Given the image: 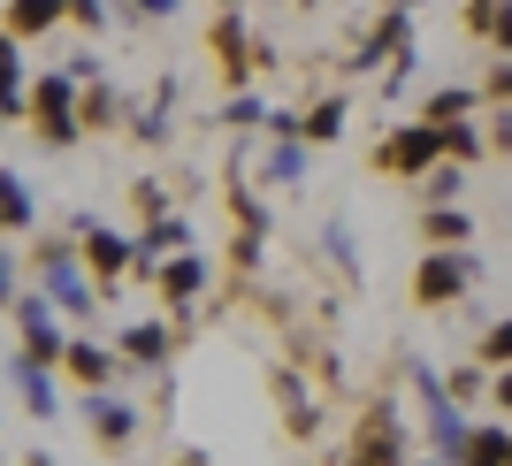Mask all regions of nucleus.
<instances>
[{
  "mask_svg": "<svg viewBox=\"0 0 512 466\" xmlns=\"http://www.w3.org/2000/svg\"><path fill=\"white\" fill-rule=\"evenodd\" d=\"M474 283H482V260H474L467 245H428V253L413 260V306H421V314L459 306Z\"/></svg>",
  "mask_w": 512,
  "mask_h": 466,
  "instance_id": "f257e3e1",
  "label": "nucleus"
},
{
  "mask_svg": "<svg viewBox=\"0 0 512 466\" xmlns=\"http://www.w3.org/2000/svg\"><path fill=\"white\" fill-rule=\"evenodd\" d=\"M31 123L46 130V146H77V138H85V77H77V69L31 77Z\"/></svg>",
  "mask_w": 512,
  "mask_h": 466,
  "instance_id": "f03ea898",
  "label": "nucleus"
},
{
  "mask_svg": "<svg viewBox=\"0 0 512 466\" xmlns=\"http://www.w3.org/2000/svg\"><path fill=\"white\" fill-rule=\"evenodd\" d=\"M344 466H413V436H406V421H398V405H390V398H375L360 413Z\"/></svg>",
  "mask_w": 512,
  "mask_h": 466,
  "instance_id": "7ed1b4c3",
  "label": "nucleus"
},
{
  "mask_svg": "<svg viewBox=\"0 0 512 466\" xmlns=\"http://www.w3.org/2000/svg\"><path fill=\"white\" fill-rule=\"evenodd\" d=\"M444 161H451V153H444V123H398L383 146H375V169L406 176V184L428 176V169H444Z\"/></svg>",
  "mask_w": 512,
  "mask_h": 466,
  "instance_id": "20e7f679",
  "label": "nucleus"
},
{
  "mask_svg": "<svg viewBox=\"0 0 512 466\" xmlns=\"http://www.w3.org/2000/svg\"><path fill=\"white\" fill-rule=\"evenodd\" d=\"M8 314H16V352H31L39 367L69 360V337H62V321H54V298H46V291H16V298H8Z\"/></svg>",
  "mask_w": 512,
  "mask_h": 466,
  "instance_id": "39448f33",
  "label": "nucleus"
},
{
  "mask_svg": "<svg viewBox=\"0 0 512 466\" xmlns=\"http://www.w3.org/2000/svg\"><path fill=\"white\" fill-rule=\"evenodd\" d=\"M92 283H100V276L85 268V253H77V245H46V253H39V291L54 298L62 314H77V321L92 314Z\"/></svg>",
  "mask_w": 512,
  "mask_h": 466,
  "instance_id": "423d86ee",
  "label": "nucleus"
},
{
  "mask_svg": "<svg viewBox=\"0 0 512 466\" xmlns=\"http://www.w3.org/2000/svg\"><path fill=\"white\" fill-rule=\"evenodd\" d=\"M69 230H77V253H85V268H92L100 283H115L123 268H138V237L107 230V222H92V214H77Z\"/></svg>",
  "mask_w": 512,
  "mask_h": 466,
  "instance_id": "0eeeda50",
  "label": "nucleus"
},
{
  "mask_svg": "<svg viewBox=\"0 0 512 466\" xmlns=\"http://www.w3.org/2000/svg\"><path fill=\"white\" fill-rule=\"evenodd\" d=\"M207 283H214V260L184 245V253H169V260H161V276H153V291H161V306H169V314H184L192 298H207Z\"/></svg>",
  "mask_w": 512,
  "mask_h": 466,
  "instance_id": "6e6552de",
  "label": "nucleus"
},
{
  "mask_svg": "<svg viewBox=\"0 0 512 466\" xmlns=\"http://www.w3.org/2000/svg\"><path fill=\"white\" fill-rule=\"evenodd\" d=\"M77 413H85V428L100 436L107 451H123L130 436H138V405H130L123 390H85V405H77Z\"/></svg>",
  "mask_w": 512,
  "mask_h": 466,
  "instance_id": "1a4fd4ad",
  "label": "nucleus"
},
{
  "mask_svg": "<svg viewBox=\"0 0 512 466\" xmlns=\"http://www.w3.org/2000/svg\"><path fill=\"white\" fill-rule=\"evenodd\" d=\"M69 375H77V382H85V390H115V382H123V352H107V344H92V337H69Z\"/></svg>",
  "mask_w": 512,
  "mask_h": 466,
  "instance_id": "9d476101",
  "label": "nucleus"
},
{
  "mask_svg": "<svg viewBox=\"0 0 512 466\" xmlns=\"http://www.w3.org/2000/svg\"><path fill=\"white\" fill-rule=\"evenodd\" d=\"M184 245H192V222H184V214H161V222H146V230H138V276H161V260L169 253H184Z\"/></svg>",
  "mask_w": 512,
  "mask_h": 466,
  "instance_id": "9b49d317",
  "label": "nucleus"
},
{
  "mask_svg": "<svg viewBox=\"0 0 512 466\" xmlns=\"http://www.w3.org/2000/svg\"><path fill=\"white\" fill-rule=\"evenodd\" d=\"M8 382H16V405L23 413H31V421H54V375H46L39 360H31V352H16V360H8Z\"/></svg>",
  "mask_w": 512,
  "mask_h": 466,
  "instance_id": "f8f14e48",
  "label": "nucleus"
},
{
  "mask_svg": "<svg viewBox=\"0 0 512 466\" xmlns=\"http://www.w3.org/2000/svg\"><path fill=\"white\" fill-rule=\"evenodd\" d=\"M115 352L130 367H169V321H123L115 329Z\"/></svg>",
  "mask_w": 512,
  "mask_h": 466,
  "instance_id": "ddd939ff",
  "label": "nucleus"
},
{
  "mask_svg": "<svg viewBox=\"0 0 512 466\" xmlns=\"http://www.w3.org/2000/svg\"><path fill=\"white\" fill-rule=\"evenodd\" d=\"M482 100H490L482 85H436V92L421 100V123H467Z\"/></svg>",
  "mask_w": 512,
  "mask_h": 466,
  "instance_id": "4468645a",
  "label": "nucleus"
},
{
  "mask_svg": "<svg viewBox=\"0 0 512 466\" xmlns=\"http://www.w3.org/2000/svg\"><path fill=\"white\" fill-rule=\"evenodd\" d=\"M54 23H69V0H8V31L16 39H46Z\"/></svg>",
  "mask_w": 512,
  "mask_h": 466,
  "instance_id": "2eb2a0df",
  "label": "nucleus"
},
{
  "mask_svg": "<svg viewBox=\"0 0 512 466\" xmlns=\"http://www.w3.org/2000/svg\"><path fill=\"white\" fill-rule=\"evenodd\" d=\"M306 138H268V153H260V169H268V184H306Z\"/></svg>",
  "mask_w": 512,
  "mask_h": 466,
  "instance_id": "dca6fc26",
  "label": "nucleus"
},
{
  "mask_svg": "<svg viewBox=\"0 0 512 466\" xmlns=\"http://www.w3.org/2000/svg\"><path fill=\"white\" fill-rule=\"evenodd\" d=\"M474 214L467 207H421V245H467Z\"/></svg>",
  "mask_w": 512,
  "mask_h": 466,
  "instance_id": "f3484780",
  "label": "nucleus"
},
{
  "mask_svg": "<svg viewBox=\"0 0 512 466\" xmlns=\"http://www.w3.org/2000/svg\"><path fill=\"white\" fill-rule=\"evenodd\" d=\"M344 115H352L344 92H321V100L306 107V146H337V138H344Z\"/></svg>",
  "mask_w": 512,
  "mask_h": 466,
  "instance_id": "a211bd4d",
  "label": "nucleus"
},
{
  "mask_svg": "<svg viewBox=\"0 0 512 466\" xmlns=\"http://www.w3.org/2000/svg\"><path fill=\"white\" fill-rule=\"evenodd\" d=\"M459 466H512V428H497V421H482L467 436V459Z\"/></svg>",
  "mask_w": 512,
  "mask_h": 466,
  "instance_id": "6ab92c4d",
  "label": "nucleus"
},
{
  "mask_svg": "<svg viewBox=\"0 0 512 466\" xmlns=\"http://www.w3.org/2000/svg\"><path fill=\"white\" fill-rule=\"evenodd\" d=\"M169 107H176V85H161V100L130 115V138H138V146H169Z\"/></svg>",
  "mask_w": 512,
  "mask_h": 466,
  "instance_id": "aec40b11",
  "label": "nucleus"
},
{
  "mask_svg": "<svg viewBox=\"0 0 512 466\" xmlns=\"http://www.w3.org/2000/svg\"><path fill=\"white\" fill-rule=\"evenodd\" d=\"M214 46H222V69H230V85H245V77H253V62H245V23L222 16V23H214Z\"/></svg>",
  "mask_w": 512,
  "mask_h": 466,
  "instance_id": "412c9836",
  "label": "nucleus"
},
{
  "mask_svg": "<svg viewBox=\"0 0 512 466\" xmlns=\"http://www.w3.org/2000/svg\"><path fill=\"white\" fill-rule=\"evenodd\" d=\"M0 191H8V237H23L31 222H39V191L23 184V169H8V184H0Z\"/></svg>",
  "mask_w": 512,
  "mask_h": 466,
  "instance_id": "4be33fe9",
  "label": "nucleus"
},
{
  "mask_svg": "<svg viewBox=\"0 0 512 466\" xmlns=\"http://www.w3.org/2000/svg\"><path fill=\"white\" fill-rule=\"evenodd\" d=\"M444 153L474 169V161H482V153H497V146H490V130H474V123H444Z\"/></svg>",
  "mask_w": 512,
  "mask_h": 466,
  "instance_id": "5701e85b",
  "label": "nucleus"
},
{
  "mask_svg": "<svg viewBox=\"0 0 512 466\" xmlns=\"http://www.w3.org/2000/svg\"><path fill=\"white\" fill-rule=\"evenodd\" d=\"M321 253L337 260L344 276H360V260H352V222H344V214H329V222H321Z\"/></svg>",
  "mask_w": 512,
  "mask_h": 466,
  "instance_id": "b1692460",
  "label": "nucleus"
},
{
  "mask_svg": "<svg viewBox=\"0 0 512 466\" xmlns=\"http://www.w3.org/2000/svg\"><path fill=\"white\" fill-rule=\"evenodd\" d=\"M115 115H123V100H115V85H107V77H92V85H85V130H107V123H115Z\"/></svg>",
  "mask_w": 512,
  "mask_h": 466,
  "instance_id": "393cba45",
  "label": "nucleus"
},
{
  "mask_svg": "<svg viewBox=\"0 0 512 466\" xmlns=\"http://www.w3.org/2000/svg\"><path fill=\"white\" fill-rule=\"evenodd\" d=\"M459 184H467V161H444V169H428V176H421L428 207H451V199H459Z\"/></svg>",
  "mask_w": 512,
  "mask_h": 466,
  "instance_id": "a878e982",
  "label": "nucleus"
},
{
  "mask_svg": "<svg viewBox=\"0 0 512 466\" xmlns=\"http://www.w3.org/2000/svg\"><path fill=\"white\" fill-rule=\"evenodd\" d=\"M276 398H283V413H291V428H299V436H314V405H306L299 375H276Z\"/></svg>",
  "mask_w": 512,
  "mask_h": 466,
  "instance_id": "bb28decb",
  "label": "nucleus"
},
{
  "mask_svg": "<svg viewBox=\"0 0 512 466\" xmlns=\"http://www.w3.org/2000/svg\"><path fill=\"white\" fill-rule=\"evenodd\" d=\"M222 123H237V130L268 123V100H260V92H230V100H222Z\"/></svg>",
  "mask_w": 512,
  "mask_h": 466,
  "instance_id": "cd10ccee",
  "label": "nucleus"
},
{
  "mask_svg": "<svg viewBox=\"0 0 512 466\" xmlns=\"http://www.w3.org/2000/svg\"><path fill=\"white\" fill-rule=\"evenodd\" d=\"M482 360H490V367H512V314H497L490 329H482Z\"/></svg>",
  "mask_w": 512,
  "mask_h": 466,
  "instance_id": "c85d7f7f",
  "label": "nucleus"
},
{
  "mask_svg": "<svg viewBox=\"0 0 512 466\" xmlns=\"http://www.w3.org/2000/svg\"><path fill=\"white\" fill-rule=\"evenodd\" d=\"M115 8H123L130 23H169L176 8H184V0H115Z\"/></svg>",
  "mask_w": 512,
  "mask_h": 466,
  "instance_id": "c756f323",
  "label": "nucleus"
},
{
  "mask_svg": "<svg viewBox=\"0 0 512 466\" xmlns=\"http://www.w3.org/2000/svg\"><path fill=\"white\" fill-rule=\"evenodd\" d=\"M107 8H115V0H69V23H77V31H92V39H100V31H107Z\"/></svg>",
  "mask_w": 512,
  "mask_h": 466,
  "instance_id": "7c9ffc66",
  "label": "nucleus"
},
{
  "mask_svg": "<svg viewBox=\"0 0 512 466\" xmlns=\"http://www.w3.org/2000/svg\"><path fill=\"white\" fill-rule=\"evenodd\" d=\"M130 207L146 214V222H161V214H169V191H161V184L146 176V184H130Z\"/></svg>",
  "mask_w": 512,
  "mask_h": 466,
  "instance_id": "2f4dec72",
  "label": "nucleus"
},
{
  "mask_svg": "<svg viewBox=\"0 0 512 466\" xmlns=\"http://www.w3.org/2000/svg\"><path fill=\"white\" fill-rule=\"evenodd\" d=\"M497 8H505V0H459V16H467V31H474V39H490Z\"/></svg>",
  "mask_w": 512,
  "mask_h": 466,
  "instance_id": "473e14b6",
  "label": "nucleus"
},
{
  "mask_svg": "<svg viewBox=\"0 0 512 466\" xmlns=\"http://www.w3.org/2000/svg\"><path fill=\"white\" fill-rule=\"evenodd\" d=\"M482 92H490V107H512V54H497V69L482 77Z\"/></svg>",
  "mask_w": 512,
  "mask_h": 466,
  "instance_id": "72a5a7b5",
  "label": "nucleus"
},
{
  "mask_svg": "<svg viewBox=\"0 0 512 466\" xmlns=\"http://www.w3.org/2000/svg\"><path fill=\"white\" fill-rule=\"evenodd\" d=\"M490 146L512 153V107H497V115H490Z\"/></svg>",
  "mask_w": 512,
  "mask_h": 466,
  "instance_id": "f704fd0d",
  "label": "nucleus"
},
{
  "mask_svg": "<svg viewBox=\"0 0 512 466\" xmlns=\"http://www.w3.org/2000/svg\"><path fill=\"white\" fill-rule=\"evenodd\" d=\"M490 46H497V54H512V0L497 8V23H490Z\"/></svg>",
  "mask_w": 512,
  "mask_h": 466,
  "instance_id": "c9c22d12",
  "label": "nucleus"
},
{
  "mask_svg": "<svg viewBox=\"0 0 512 466\" xmlns=\"http://www.w3.org/2000/svg\"><path fill=\"white\" fill-rule=\"evenodd\" d=\"M490 398H497V413H512V367H497V382H490Z\"/></svg>",
  "mask_w": 512,
  "mask_h": 466,
  "instance_id": "e433bc0d",
  "label": "nucleus"
},
{
  "mask_svg": "<svg viewBox=\"0 0 512 466\" xmlns=\"http://www.w3.org/2000/svg\"><path fill=\"white\" fill-rule=\"evenodd\" d=\"M413 466H451V459H436V451H428V459H413Z\"/></svg>",
  "mask_w": 512,
  "mask_h": 466,
  "instance_id": "4c0bfd02",
  "label": "nucleus"
}]
</instances>
